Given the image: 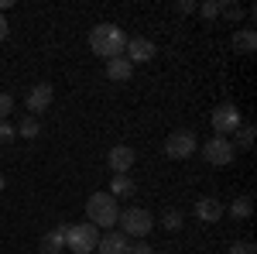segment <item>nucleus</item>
<instances>
[{
    "label": "nucleus",
    "instance_id": "obj_2",
    "mask_svg": "<svg viewBox=\"0 0 257 254\" xmlns=\"http://www.w3.org/2000/svg\"><path fill=\"white\" fill-rule=\"evenodd\" d=\"M117 216H120V210H117V199L110 193H93L89 199H86V223H93V227H113L117 223Z\"/></svg>",
    "mask_w": 257,
    "mask_h": 254
},
{
    "label": "nucleus",
    "instance_id": "obj_20",
    "mask_svg": "<svg viewBox=\"0 0 257 254\" xmlns=\"http://www.w3.org/2000/svg\"><path fill=\"white\" fill-rule=\"evenodd\" d=\"M161 227H165V230H178V227H182V213H178V210H168V213L161 216Z\"/></svg>",
    "mask_w": 257,
    "mask_h": 254
},
{
    "label": "nucleus",
    "instance_id": "obj_29",
    "mask_svg": "<svg viewBox=\"0 0 257 254\" xmlns=\"http://www.w3.org/2000/svg\"><path fill=\"white\" fill-rule=\"evenodd\" d=\"M4 186H7V182H4V176H0V193H4Z\"/></svg>",
    "mask_w": 257,
    "mask_h": 254
},
{
    "label": "nucleus",
    "instance_id": "obj_4",
    "mask_svg": "<svg viewBox=\"0 0 257 254\" xmlns=\"http://www.w3.org/2000/svg\"><path fill=\"white\" fill-rule=\"evenodd\" d=\"M99 244V230L93 223H76L65 227V247H72V254H93Z\"/></svg>",
    "mask_w": 257,
    "mask_h": 254
},
{
    "label": "nucleus",
    "instance_id": "obj_12",
    "mask_svg": "<svg viewBox=\"0 0 257 254\" xmlns=\"http://www.w3.org/2000/svg\"><path fill=\"white\" fill-rule=\"evenodd\" d=\"M196 216L202 220V223H216L219 216H223V203L213 199V196H206V199H199V203H196Z\"/></svg>",
    "mask_w": 257,
    "mask_h": 254
},
{
    "label": "nucleus",
    "instance_id": "obj_13",
    "mask_svg": "<svg viewBox=\"0 0 257 254\" xmlns=\"http://www.w3.org/2000/svg\"><path fill=\"white\" fill-rule=\"evenodd\" d=\"M233 48H237L240 55H254L257 52V31L254 28H240V31H233Z\"/></svg>",
    "mask_w": 257,
    "mask_h": 254
},
{
    "label": "nucleus",
    "instance_id": "obj_1",
    "mask_svg": "<svg viewBox=\"0 0 257 254\" xmlns=\"http://www.w3.org/2000/svg\"><path fill=\"white\" fill-rule=\"evenodd\" d=\"M89 48H93V55L99 59H120L123 55V48H127V35L120 31L117 24H96L93 31H89Z\"/></svg>",
    "mask_w": 257,
    "mask_h": 254
},
{
    "label": "nucleus",
    "instance_id": "obj_28",
    "mask_svg": "<svg viewBox=\"0 0 257 254\" xmlns=\"http://www.w3.org/2000/svg\"><path fill=\"white\" fill-rule=\"evenodd\" d=\"M7 31H11V24H7V18H4V14H0V41L7 38Z\"/></svg>",
    "mask_w": 257,
    "mask_h": 254
},
{
    "label": "nucleus",
    "instance_id": "obj_27",
    "mask_svg": "<svg viewBox=\"0 0 257 254\" xmlns=\"http://www.w3.org/2000/svg\"><path fill=\"white\" fill-rule=\"evenodd\" d=\"M196 7H199V4H192V0H178V4H175V11H178V14H192Z\"/></svg>",
    "mask_w": 257,
    "mask_h": 254
},
{
    "label": "nucleus",
    "instance_id": "obj_5",
    "mask_svg": "<svg viewBox=\"0 0 257 254\" xmlns=\"http://www.w3.org/2000/svg\"><path fill=\"white\" fill-rule=\"evenodd\" d=\"M213 131H216V137H230L240 131V124H243V114H240L233 103H223V107H216L213 110Z\"/></svg>",
    "mask_w": 257,
    "mask_h": 254
},
{
    "label": "nucleus",
    "instance_id": "obj_15",
    "mask_svg": "<svg viewBox=\"0 0 257 254\" xmlns=\"http://www.w3.org/2000/svg\"><path fill=\"white\" fill-rule=\"evenodd\" d=\"M123 247H127V237L120 234H106V237H99V244H96V251L99 254H123Z\"/></svg>",
    "mask_w": 257,
    "mask_h": 254
},
{
    "label": "nucleus",
    "instance_id": "obj_18",
    "mask_svg": "<svg viewBox=\"0 0 257 254\" xmlns=\"http://www.w3.org/2000/svg\"><path fill=\"white\" fill-rule=\"evenodd\" d=\"M254 137H257V131H254V124H240V131H237V144H233V151H247V148H254Z\"/></svg>",
    "mask_w": 257,
    "mask_h": 254
},
{
    "label": "nucleus",
    "instance_id": "obj_14",
    "mask_svg": "<svg viewBox=\"0 0 257 254\" xmlns=\"http://www.w3.org/2000/svg\"><path fill=\"white\" fill-rule=\"evenodd\" d=\"M131 76H134V65L123 59V55L106 62V79H110V82H127Z\"/></svg>",
    "mask_w": 257,
    "mask_h": 254
},
{
    "label": "nucleus",
    "instance_id": "obj_8",
    "mask_svg": "<svg viewBox=\"0 0 257 254\" xmlns=\"http://www.w3.org/2000/svg\"><path fill=\"white\" fill-rule=\"evenodd\" d=\"M52 100H55V90H52V82H35V86L28 90V110H31V117L45 114V110L52 107Z\"/></svg>",
    "mask_w": 257,
    "mask_h": 254
},
{
    "label": "nucleus",
    "instance_id": "obj_11",
    "mask_svg": "<svg viewBox=\"0 0 257 254\" xmlns=\"http://www.w3.org/2000/svg\"><path fill=\"white\" fill-rule=\"evenodd\" d=\"M41 254H59V251H65V223H59V227H52L48 234L41 237V247H38Z\"/></svg>",
    "mask_w": 257,
    "mask_h": 254
},
{
    "label": "nucleus",
    "instance_id": "obj_24",
    "mask_svg": "<svg viewBox=\"0 0 257 254\" xmlns=\"http://www.w3.org/2000/svg\"><path fill=\"white\" fill-rule=\"evenodd\" d=\"M11 110H14V97L11 93H0V120L11 117Z\"/></svg>",
    "mask_w": 257,
    "mask_h": 254
},
{
    "label": "nucleus",
    "instance_id": "obj_9",
    "mask_svg": "<svg viewBox=\"0 0 257 254\" xmlns=\"http://www.w3.org/2000/svg\"><path fill=\"white\" fill-rule=\"evenodd\" d=\"M123 52H127L123 59L131 62V65H141V62H151L155 55H158V48H155V41H151V38H131Z\"/></svg>",
    "mask_w": 257,
    "mask_h": 254
},
{
    "label": "nucleus",
    "instance_id": "obj_6",
    "mask_svg": "<svg viewBox=\"0 0 257 254\" xmlns=\"http://www.w3.org/2000/svg\"><path fill=\"white\" fill-rule=\"evenodd\" d=\"M202 155H206L209 165L226 168V165H233L237 151H233V141H230V137H209V141H206V148H202Z\"/></svg>",
    "mask_w": 257,
    "mask_h": 254
},
{
    "label": "nucleus",
    "instance_id": "obj_21",
    "mask_svg": "<svg viewBox=\"0 0 257 254\" xmlns=\"http://www.w3.org/2000/svg\"><path fill=\"white\" fill-rule=\"evenodd\" d=\"M196 11H199V14H202V18H206V21L219 18V4H216V0H206V4H199Z\"/></svg>",
    "mask_w": 257,
    "mask_h": 254
},
{
    "label": "nucleus",
    "instance_id": "obj_22",
    "mask_svg": "<svg viewBox=\"0 0 257 254\" xmlns=\"http://www.w3.org/2000/svg\"><path fill=\"white\" fill-rule=\"evenodd\" d=\"M219 14L230 18V21H240L243 18V7H240V4H219Z\"/></svg>",
    "mask_w": 257,
    "mask_h": 254
},
{
    "label": "nucleus",
    "instance_id": "obj_19",
    "mask_svg": "<svg viewBox=\"0 0 257 254\" xmlns=\"http://www.w3.org/2000/svg\"><path fill=\"white\" fill-rule=\"evenodd\" d=\"M14 131H18L21 137H38L41 124H38V117H31V114H28V117L21 120V124H18V127H14Z\"/></svg>",
    "mask_w": 257,
    "mask_h": 254
},
{
    "label": "nucleus",
    "instance_id": "obj_16",
    "mask_svg": "<svg viewBox=\"0 0 257 254\" xmlns=\"http://www.w3.org/2000/svg\"><path fill=\"white\" fill-rule=\"evenodd\" d=\"M110 196H113V199H120V196H134V179L131 176H113V182H110Z\"/></svg>",
    "mask_w": 257,
    "mask_h": 254
},
{
    "label": "nucleus",
    "instance_id": "obj_7",
    "mask_svg": "<svg viewBox=\"0 0 257 254\" xmlns=\"http://www.w3.org/2000/svg\"><path fill=\"white\" fill-rule=\"evenodd\" d=\"M196 151V134L192 131H172V134L165 137V155L182 161V158H189Z\"/></svg>",
    "mask_w": 257,
    "mask_h": 254
},
{
    "label": "nucleus",
    "instance_id": "obj_25",
    "mask_svg": "<svg viewBox=\"0 0 257 254\" xmlns=\"http://www.w3.org/2000/svg\"><path fill=\"white\" fill-rule=\"evenodd\" d=\"M230 254H257V247L250 240H233V244H230Z\"/></svg>",
    "mask_w": 257,
    "mask_h": 254
},
{
    "label": "nucleus",
    "instance_id": "obj_17",
    "mask_svg": "<svg viewBox=\"0 0 257 254\" xmlns=\"http://www.w3.org/2000/svg\"><path fill=\"white\" fill-rule=\"evenodd\" d=\"M230 213H233V220H250V213H254V199H250V196H237L233 206H230Z\"/></svg>",
    "mask_w": 257,
    "mask_h": 254
},
{
    "label": "nucleus",
    "instance_id": "obj_26",
    "mask_svg": "<svg viewBox=\"0 0 257 254\" xmlns=\"http://www.w3.org/2000/svg\"><path fill=\"white\" fill-rule=\"evenodd\" d=\"M14 137H18V131H14L7 120H0V141H14Z\"/></svg>",
    "mask_w": 257,
    "mask_h": 254
},
{
    "label": "nucleus",
    "instance_id": "obj_3",
    "mask_svg": "<svg viewBox=\"0 0 257 254\" xmlns=\"http://www.w3.org/2000/svg\"><path fill=\"white\" fill-rule=\"evenodd\" d=\"M120 223V234L123 237H148L151 234V227H155V216L148 213V210H141V206H131V210H123V213L117 216Z\"/></svg>",
    "mask_w": 257,
    "mask_h": 254
},
{
    "label": "nucleus",
    "instance_id": "obj_23",
    "mask_svg": "<svg viewBox=\"0 0 257 254\" xmlns=\"http://www.w3.org/2000/svg\"><path fill=\"white\" fill-rule=\"evenodd\" d=\"M123 254H155V247H151V244H144V240H134V244H127V247H123Z\"/></svg>",
    "mask_w": 257,
    "mask_h": 254
},
{
    "label": "nucleus",
    "instance_id": "obj_10",
    "mask_svg": "<svg viewBox=\"0 0 257 254\" xmlns=\"http://www.w3.org/2000/svg\"><path fill=\"white\" fill-rule=\"evenodd\" d=\"M134 148L131 144H117V148H110V155H106V165L113 168V176H127L131 172V165H134Z\"/></svg>",
    "mask_w": 257,
    "mask_h": 254
}]
</instances>
